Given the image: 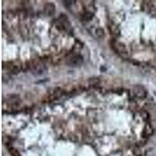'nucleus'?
Wrapping results in <instances>:
<instances>
[{"label": "nucleus", "instance_id": "obj_1", "mask_svg": "<svg viewBox=\"0 0 156 156\" xmlns=\"http://www.w3.org/2000/svg\"><path fill=\"white\" fill-rule=\"evenodd\" d=\"M111 46L112 48L114 50V52H116L117 54L120 55V56H127V54H128L126 45L123 43L118 42L115 40H112Z\"/></svg>", "mask_w": 156, "mask_h": 156}, {"label": "nucleus", "instance_id": "obj_2", "mask_svg": "<svg viewBox=\"0 0 156 156\" xmlns=\"http://www.w3.org/2000/svg\"><path fill=\"white\" fill-rule=\"evenodd\" d=\"M32 67V71H33V73H34L35 75H41L43 74L45 71L46 70L45 69V65H43L42 63H34Z\"/></svg>", "mask_w": 156, "mask_h": 156}, {"label": "nucleus", "instance_id": "obj_3", "mask_svg": "<svg viewBox=\"0 0 156 156\" xmlns=\"http://www.w3.org/2000/svg\"><path fill=\"white\" fill-rule=\"evenodd\" d=\"M134 93L135 96L139 99H145L147 96V91L145 87L141 85H137L134 88Z\"/></svg>", "mask_w": 156, "mask_h": 156}, {"label": "nucleus", "instance_id": "obj_4", "mask_svg": "<svg viewBox=\"0 0 156 156\" xmlns=\"http://www.w3.org/2000/svg\"><path fill=\"white\" fill-rule=\"evenodd\" d=\"M82 62H83L82 56H80V55H74V56H73L70 58H69V60L67 61V63L70 64V65L76 66L82 63Z\"/></svg>", "mask_w": 156, "mask_h": 156}, {"label": "nucleus", "instance_id": "obj_5", "mask_svg": "<svg viewBox=\"0 0 156 156\" xmlns=\"http://www.w3.org/2000/svg\"><path fill=\"white\" fill-rule=\"evenodd\" d=\"M55 11H56V6L52 2H48L45 6V13L48 17H52L54 15Z\"/></svg>", "mask_w": 156, "mask_h": 156}, {"label": "nucleus", "instance_id": "obj_6", "mask_svg": "<svg viewBox=\"0 0 156 156\" xmlns=\"http://www.w3.org/2000/svg\"><path fill=\"white\" fill-rule=\"evenodd\" d=\"M62 94H63V90H62L61 88H60V87H58V88H56V89L51 94L50 99H52V100H56V99H60V97H61Z\"/></svg>", "mask_w": 156, "mask_h": 156}, {"label": "nucleus", "instance_id": "obj_7", "mask_svg": "<svg viewBox=\"0 0 156 156\" xmlns=\"http://www.w3.org/2000/svg\"><path fill=\"white\" fill-rule=\"evenodd\" d=\"M152 126H151V124H149V123H147V124L145 125V129H144V137H145V138H148L151 135H152Z\"/></svg>", "mask_w": 156, "mask_h": 156}, {"label": "nucleus", "instance_id": "obj_8", "mask_svg": "<svg viewBox=\"0 0 156 156\" xmlns=\"http://www.w3.org/2000/svg\"><path fill=\"white\" fill-rule=\"evenodd\" d=\"M8 149H9V153H10V154L12 156H21L20 152H19L17 149L11 147V146H8Z\"/></svg>", "mask_w": 156, "mask_h": 156}, {"label": "nucleus", "instance_id": "obj_9", "mask_svg": "<svg viewBox=\"0 0 156 156\" xmlns=\"http://www.w3.org/2000/svg\"><path fill=\"white\" fill-rule=\"evenodd\" d=\"M92 17H93V14L89 13V12H87V13H85L84 14L82 15V19H83L84 21H91V19H92Z\"/></svg>", "mask_w": 156, "mask_h": 156}, {"label": "nucleus", "instance_id": "obj_10", "mask_svg": "<svg viewBox=\"0 0 156 156\" xmlns=\"http://www.w3.org/2000/svg\"><path fill=\"white\" fill-rule=\"evenodd\" d=\"M95 34H96L99 38H102L105 35L104 30H103L102 28H98V29H96V31H95Z\"/></svg>", "mask_w": 156, "mask_h": 156}, {"label": "nucleus", "instance_id": "obj_11", "mask_svg": "<svg viewBox=\"0 0 156 156\" xmlns=\"http://www.w3.org/2000/svg\"><path fill=\"white\" fill-rule=\"evenodd\" d=\"M141 116H142V118H143L145 120H148V119H149L148 112L146 111H143L142 112H141Z\"/></svg>", "mask_w": 156, "mask_h": 156}, {"label": "nucleus", "instance_id": "obj_12", "mask_svg": "<svg viewBox=\"0 0 156 156\" xmlns=\"http://www.w3.org/2000/svg\"><path fill=\"white\" fill-rule=\"evenodd\" d=\"M89 83L90 84H98L99 83V79H97V78H91L89 80Z\"/></svg>", "mask_w": 156, "mask_h": 156}]
</instances>
